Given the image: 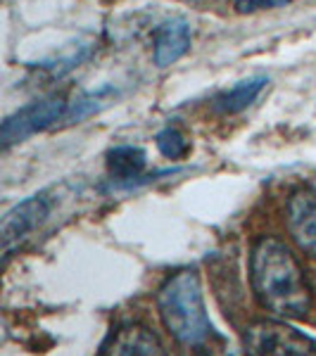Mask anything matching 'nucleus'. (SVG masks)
I'll list each match as a JSON object with an SVG mask.
<instances>
[{
  "label": "nucleus",
  "mask_w": 316,
  "mask_h": 356,
  "mask_svg": "<svg viewBox=\"0 0 316 356\" xmlns=\"http://www.w3.org/2000/svg\"><path fill=\"white\" fill-rule=\"evenodd\" d=\"M285 226L290 238L307 257L316 259V188L300 186L285 204Z\"/></svg>",
  "instance_id": "obj_5"
},
{
  "label": "nucleus",
  "mask_w": 316,
  "mask_h": 356,
  "mask_svg": "<svg viewBox=\"0 0 316 356\" xmlns=\"http://www.w3.org/2000/svg\"><path fill=\"white\" fill-rule=\"evenodd\" d=\"M245 356H316V340L283 321H257L243 332Z\"/></svg>",
  "instance_id": "obj_3"
},
{
  "label": "nucleus",
  "mask_w": 316,
  "mask_h": 356,
  "mask_svg": "<svg viewBox=\"0 0 316 356\" xmlns=\"http://www.w3.org/2000/svg\"><path fill=\"white\" fill-rule=\"evenodd\" d=\"M148 166V154L138 145H117L107 152V171L114 183L134 186Z\"/></svg>",
  "instance_id": "obj_10"
},
{
  "label": "nucleus",
  "mask_w": 316,
  "mask_h": 356,
  "mask_svg": "<svg viewBox=\"0 0 316 356\" xmlns=\"http://www.w3.org/2000/svg\"><path fill=\"white\" fill-rule=\"evenodd\" d=\"M250 285L257 302L281 318H302L309 312V288L300 261L278 238L264 235L250 252Z\"/></svg>",
  "instance_id": "obj_1"
},
{
  "label": "nucleus",
  "mask_w": 316,
  "mask_h": 356,
  "mask_svg": "<svg viewBox=\"0 0 316 356\" xmlns=\"http://www.w3.org/2000/svg\"><path fill=\"white\" fill-rule=\"evenodd\" d=\"M102 356H166V352L152 330L143 325H126L117 330Z\"/></svg>",
  "instance_id": "obj_8"
},
{
  "label": "nucleus",
  "mask_w": 316,
  "mask_h": 356,
  "mask_svg": "<svg viewBox=\"0 0 316 356\" xmlns=\"http://www.w3.org/2000/svg\"><path fill=\"white\" fill-rule=\"evenodd\" d=\"M191 24L181 17L164 22L162 26L155 31V43H152V62L157 67H171L181 60L183 55L191 50Z\"/></svg>",
  "instance_id": "obj_7"
},
{
  "label": "nucleus",
  "mask_w": 316,
  "mask_h": 356,
  "mask_svg": "<svg viewBox=\"0 0 316 356\" xmlns=\"http://www.w3.org/2000/svg\"><path fill=\"white\" fill-rule=\"evenodd\" d=\"M155 145H157L159 154L171 159V162H179V159L188 157V152H191V140L183 136V131L174 129V126H166V129L159 131L155 136Z\"/></svg>",
  "instance_id": "obj_12"
},
{
  "label": "nucleus",
  "mask_w": 316,
  "mask_h": 356,
  "mask_svg": "<svg viewBox=\"0 0 316 356\" xmlns=\"http://www.w3.org/2000/svg\"><path fill=\"white\" fill-rule=\"evenodd\" d=\"M269 79L267 76H250L243 81L233 83L231 88H223L221 93L212 97V110L221 117H231V114L245 112L257 97L262 95V90L267 88Z\"/></svg>",
  "instance_id": "obj_9"
},
{
  "label": "nucleus",
  "mask_w": 316,
  "mask_h": 356,
  "mask_svg": "<svg viewBox=\"0 0 316 356\" xmlns=\"http://www.w3.org/2000/svg\"><path fill=\"white\" fill-rule=\"evenodd\" d=\"M53 202L45 193L31 195V197L22 200L19 204H15L8 214L3 216L0 223V240H3V252L8 254L10 250L22 243L26 235H31L41 223L50 216Z\"/></svg>",
  "instance_id": "obj_6"
},
{
  "label": "nucleus",
  "mask_w": 316,
  "mask_h": 356,
  "mask_svg": "<svg viewBox=\"0 0 316 356\" xmlns=\"http://www.w3.org/2000/svg\"><path fill=\"white\" fill-rule=\"evenodd\" d=\"M288 3L290 0H233V8L240 15H252V13H260V10L281 8V5H288Z\"/></svg>",
  "instance_id": "obj_13"
},
{
  "label": "nucleus",
  "mask_w": 316,
  "mask_h": 356,
  "mask_svg": "<svg viewBox=\"0 0 316 356\" xmlns=\"http://www.w3.org/2000/svg\"><path fill=\"white\" fill-rule=\"evenodd\" d=\"M67 110L69 105L62 95H48L31 102V105H24L22 110L10 114L0 126V143H3L5 150L13 145H19L31 136L43 134L50 126L62 122L67 117Z\"/></svg>",
  "instance_id": "obj_4"
},
{
  "label": "nucleus",
  "mask_w": 316,
  "mask_h": 356,
  "mask_svg": "<svg viewBox=\"0 0 316 356\" xmlns=\"http://www.w3.org/2000/svg\"><path fill=\"white\" fill-rule=\"evenodd\" d=\"M114 97H117V88H114V86H102V88H97V90H90V93L79 95L67 110V117H65L67 124H79L81 119L100 112L102 107L110 105Z\"/></svg>",
  "instance_id": "obj_11"
},
{
  "label": "nucleus",
  "mask_w": 316,
  "mask_h": 356,
  "mask_svg": "<svg viewBox=\"0 0 316 356\" xmlns=\"http://www.w3.org/2000/svg\"><path fill=\"white\" fill-rule=\"evenodd\" d=\"M157 312L176 342L188 349H200L214 337V325L205 307L200 275L193 268L169 275L157 292Z\"/></svg>",
  "instance_id": "obj_2"
}]
</instances>
